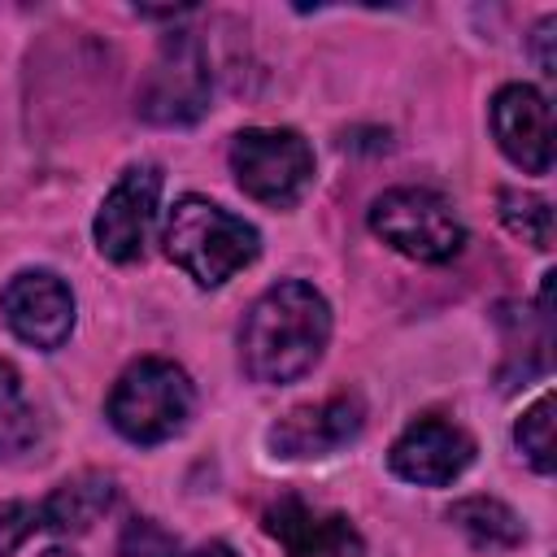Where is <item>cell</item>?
Here are the masks:
<instances>
[{
  "mask_svg": "<svg viewBox=\"0 0 557 557\" xmlns=\"http://www.w3.org/2000/svg\"><path fill=\"white\" fill-rule=\"evenodd\" d=\"M187 557H235V548H226V544H200Z\"/></svg>",
  "mask_w": 557,
  "mask_h": 557,
  "instance_id": "44dd1931",
  "label": "cell"
},
{
  "mask_svg": "<svg viewBox=\"0 0 557 557\" xmlns=\"http://www.w3.org/2000/svg\"><path fill=\"white\" fill-rule=\"evenodd\" d=\"M39 527H44L39 522V505H30V500H0V557L22 548Z\"/></svg>",
  "mask_w": 557,
  "mask_h": 557,
  "instance_id": "d6986e66",
  "label": "cell"
},
{
  "mask_svg": "<svg viewBox=\"0 0 557 557\" xmlns=\"http://www.w3.org/2000/svg\"><path fill=\"white\" fill-rule=\"evenodd\" d=\"M500 222H505L513 235H522L531 248H540V252L553 248V209H548L544 196L505 187V191H500Z\"/></svg>",
  "mask_w": 557,
  "mask_h": 557,
  "instance_id": "2e32d148",
  "label": "cell"
},
{
  "mask_svg": "<svg viewBox=\"0 0 557 557\" xmlns=\"http://www.w3.org/2000/svg\"><path fill=\"white\" fill-rule=\"evenodd\" d=\"M196 392L183 366L165 357H139L109 392V422L131 444H165L191 418Z\"/></svg>",
  "mask_w": 557,
  "mask_h": 557,
  "instance_id": "3957f363",
  "label": "cell"
},
{
  "mask_svg": "<svg viewBox=\"0 0 557 557\" xmlns=\"http://www.w3.org/2000/svg\"><path fill=\"white\" fill-rule=\"evenodd\" d=\"M331 339V305L313 283L283 278L261 292L239 331V357L257 383H296L309 374Z\"/></svg>",
  "mask_w": 557,
  "mask_h": 557,
  "instance_id": "6da1fadb",
  "label": "cell"
},
{
  "mask_svg": "<svg viewBox=\"0 0 557 557\" xmlns=\"http://www.w3.org/2000/svg\"><path fill=\"white\" fill-rule=\"evenodd\" d=\"M366 426V405L361 396H326L318 405H300L292 413H283L274 426H270V448L274 457H287V461H309V457H331L339 453L344 444H352Z\"/></svg>",
  "mask_w": 557,
  "mask_h": 557,
  "instance_id": "30bf717a",
  "label": "cell"
},
{
  "mask_svg": "<svg viewBox=\"0 0 557 557\" xmlns=\"http://www.w3.org/2000/svg\"><path fill=\"white\" fill-rule=\"evenodd\" d=\"M209 109V57L191 30L165 35L139 91V113L157 126H187Z\"/></svg>",
  "mask_w": 557,
  "mask_h": 557,
  "instance_id": "8992f818",
  "label": "cell"
},
{
  "mask_svg": "<svg viewBox=\"0 0 557 557\" xmlns=\"http://www.w3.org/2000/svg\"><path fill=\"white\" fill-rule=\"evenodd\" d=\"M492 135L527 174L553 170V104L531 83H509L492 96Z\"/></svg>",
  "mask_w": 557,
  "mask_h": 557,
  "instance_id": "8fae6325",
  "label": "cell"
},
{
  "mask_svg": "<svg viewBox=\"0 0 557 557\" xmlns=\"http://www.w3.org/2000/svg\"><path fill=\"white\" fill-rule=\"evenodd\" d=\"M157 196H161V170L157 165H131L109 196L100 200L96 213V248L100 257L126 265L135 257H144L152 218H157Z\"/></svg>",
  "mask_w": 557,
  "mask_h": 557,
  "instance_id": "ba28073f",
  "label": "cell"
},
{
  "mask_svg": "<svg viewBox=\"0 0 557 557\" xmlns=\"http://www.w3.org/2000/svg\"><path fill=\"white\" fill-rule=\"evenodd\" d=\"M470 461H474V440L448 418L409 422L387 453L392 474L405 483H418V487H444V483L461 479Z\"/></svg>",
  "mask_w": 557,
  "mask_h": 557,
  "instance_id": "9c48e42d",
  "label": "cell"
},
{
  "mask_svg": "<svg viewBox=\"0 0 557 557\" xmlns=\"http://www.w3.org/2000/svg\"><path fill=\"white\" fill-rule=\"evenodd\" d=\"M0 313L22 344L52 352L74 331V292L52 270H22L0 292Z\"/></svg>",
  "mask_w": 557,
  "mask_h": 557,
  "instance_id": "52a82bcc",
  "label": "cell"
},
{
  "mask_svg": "<svg viewBox=\"0 0 557 557\" xmlns=\"http://www.w3.org/2000/svg\"><path fill=\"white\" fill-rule=\"evenodd\" d=\"M117 557H178V540L161 522L135 518V522H126V531L117 540Z\"/></svg>",
  "mask_w": 557,
  "mask_h": 557,
  "instance_id": "ac0fdd59",
  "label": "cell"
},
{
  "mask_svg": "<svg viewBox=\"0 0 557 557\" xmlns=\"http://www.w3.org/2000/svg\"><path fill=\"white\" fill-rule=\"evenodd\" d=\"M35 435H39V418L22 392V374L9 361H0V457L26 453Z\"/></svg>",
  "mask_w": 557,
  "mask_h": 557,
  "instance_id": "9a60e30c",
  "label": "cell"
},
{
  "mask_svg": "<svg viewBox=\"0 0 557 557\" xmlns=\"http://www.w3.org/2000/svg\"><path fill=\"white\" fill-rule=\"evenodd\" d=\"M165 252L200 287H218L257 261L261 235L252 222L226 213L222 205H213L205 196H183V200H174V209L165 218Z\"/></svg>",
  "mask_w": 557,
  "mask_h": 557,
  "instance_id": "7a4b0ae2",
  "label": "cell"
},
{
  "mask_svg": "<svg viewBox=\"0 0 557 557\" xmlns=\"http://www.w3.org/2000/svg\"><path fill=\"white\" fill-rule=\"evenodd\" d=\"M44 557H70V553H61V548H52V553H44Z\"/></svg>",
  "mask_w": 557,
  "mask_h": 557,
  "instance_id": "7402d4cb",
  "label": "cell"
},
{
  "mask_svg": "<svg viewBox=\"0 0 557 557\" xmlns=\"http://www.w3.org/2000/svg\"><path fill=\"white\" fill-rule=\"evenodd\" d=\"M113 496H117V487H113L109 474L83 470V474L65 479L61 487H52L39 500V522L48 531H57V535H83V531H91L109 513Z\"/></svg>",
  "mask_w": 557,
  "mask_h": 557,
  "instance_id": "4fadbf2b",
  "label": "cell"
},
{
  "mask_svg": "<svg viewBox=\"0 0 557 557\" xmlns=\"http://www.w3.org/2000/svg\"><path fill=\"white\" fill-rule=\"evenodd\" d=\"M370 231L396 248L400 257L440 265L453 261L466 244V226L457 222L453 205L426 187H392L370 205Z\"/></svg>",
  "mask_w": 557,
  "mask_h": 557,
  "instance_id": "277c9868",
  "label": "cell"
},
{
  "mask_svg": "<svg viewBox=\"0 0 557 557\" xmlns=\"http://www.w3.org/2000/svg\"><path fill=\"white\" fill-rule=\"evenodd\" d=\"M513 444L522 448V457L540 470L553 474L557 457H553V392H544L518 422H513Z\"/></svg>",
  "mask_w": 557,
  "mask_h": 557,
  "instance_id": "e0dca14e",
  "label": "cell"
},
{
  "mask_svg": "<svg viewBox=\"0 0 557 557\" xmlns=\"http://www.w3.org/2000/svg\"><path fill=\"white\" fill-rule=\"evenodd\" d=\"M265 531L287 548V557H366V544L344 513H318L296 496H283L265 513Z\"/></svg>",
  "mask_w": 557,
  "mask_h": 557,
  "instance_id": "7c38bea8",
  "label": "cell"
},
{
  "mask_svg": "<svg viewBox=\"0 0 557 557\" xmlns=\"http://www.w3.org/2000/svg\"><path fill=\"white\" fill-rule=\"evenodd\" d=\"M448 522L457 531H466L470 544L479 548H518L522 544V522L518 513L496 500V496H466L448 509Z\"/></svg>",
  "mask_w": 557,
  "mask_h": 557,
  "instance_id": "5bb4252c",
  "label": "cell"
},
{
  "mask_svg": "<svg viewBox=\"0 0 557 557\" xmlns=\"http://www.w3.org/2000/svg\"><path fill=\"white\" fill-rule=\"evenodd\" d=\"M231 174L252 200L287 209L313 183V148L300 131L248 126L231 139Z\"/></svg>",
  "mask_w": 557,
  "mask_h": 557,
  "instance_id": "5b68a950",
  "label": "cell"
},
{
  "mask_svg": "<svg viewBox=\"0 0 557 557\" xmlns=\"http://www.w3.org/2000/svg\"><path fill=\"white\" fill-rule=\"evenodd\" d=\"M553 26H557V22H553V17H544V22H540V30H535V44H540V70H544V74H557V61H553V48H548Z\"/></svg>",
  "mask_w": 557,
  "mask_h": 557,
  "instance_id": "ffe728a7",
  "label": "cell"
}]
</instances>
